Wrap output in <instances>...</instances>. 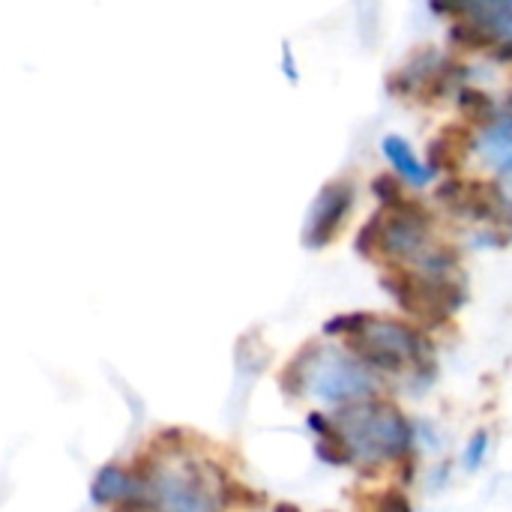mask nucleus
<instances>
[{
    "instance_id": "ddd939ff",
    "label": "nucleus",
    "mask_w": 512,
    "mask_h": 512,
    "mask_svg": "<svg viewBox=\"0 0 512 512\" xmlns=\"http://www.w3.org/2000/svg\"><path fill=\"white\" fill-rule=\"evenodd\" d=\"M372 512H414L408 495L402 489H384L378 498H375V507Z\"/></svg>"
},
{
    "instance_id": "7ed1b4c3",
    "label": "nucleus",
    "mask_w": 512,
    "mask_h": 512,
    "mask_svg": "<svg viewBox=\"0 0 512 512\" xmlns=\"http://www.w3.org/2000/svg\"><path fill=\"white\" fill-rule=\"evenodd\" d=\"M324 336L345 339V345L378 375L390 378H432L435 354L420 324L372 312H345L324 324Z\"/></svg>"
},
{
    "instance_id": "20e7f679",
    "label": "nucleus",
    "mask_w": 512,
    "mask_h": 512,
    "mask_svg": "<svg viewBox=\"0 0 512 512\" xmlns=\"http://www.w3.org/2000/svg\"><path fill=\"white\" fill-rule=\"evenodd\" d=\"M330 417L336 423L348 468L375 471L384 465H399L402 459L414 456V423L384 393L336 408Z\"/></svg>"
},
{
    "instance_id": "4468645a",
    "label": "nucleus",
    "mask_w": 512,
    "mask_h": 512,
    "mask_svg": "<svg viewBox=\"0 0 512 512\" xmlns=\"http://www.w3.org/2000/svg\"><path fill=\"white\" fill-rule=\"evenodd\" d=\"M273 512H300L294 504H276V510Z\"/></svg>"
},
{
    "instance_id": "0eeeda50",
    "label": "nucleus",
    "mask_w": 512,
    "mask_h": 512,
    "mask_svg": "<svg viewBox=\"0 0 512 512\" xmlns=\"http://www.w3.org/2000/svg\"><path fill=\"white\" fill-rule=\"evenodd\" d=\"M474 153L495 171V189L512 216V114H498L474 138Z\"/></svg>"
},
{
    "instance_id": "f03ea898",
    "label": "nucleus",
    "mask_w": 512,
    "mask_h": 512,
    "mask_svg": "<svg viewBox=\"0 0 512 512\" xmlns=\"http://www.w3.org/2000/svg\"><path fill=\"white\" fill-rule=\"evenodd\" d=\"M144 477V510L225 512L231 483L213 462L192 453V444H153L138 462Z\"/></svg>"
},
{
    "instance_id": "423d86ee",
    "label": "nucleus",
    "mask_w": 512,
    "mask_h": 512,
    "mask_svg": "<svg viewBox=\"0 0 512 512\" xmlns=\"http://www.w3.org/2000/svg\"><path fill=\"white\" fill-rule=\"evenodd\" d=\"M381 285L405 315L426 327L444 324L465 303V285L459 282V276H426L417 270L390 267L381 276Z\"/></svg>"
},
{
    "instance_id": "f257e3e1",
    "label": "nucleus",
    "mask_w": 512,
    "mask_h": 512,
    "mask_svg": "<svg viewBox=\"0 0 512 512\" xmlns=\"http://www.w3.org/2000/svg\"><path fill=\"white\" fill-rule=\"evenodd\" d=\"M357 252L387 267H405L426 276H459V255L435 237V216L417 201L402 195L381 204L357 234Z\"/></svg>"
},
{
    "instance_id": "f8f14e48",
    "label": "nucleus",
    "mask_w": 512,
    "mask_h": 512,
    "mask_svg": "<svg viewBox=\"0 0 512 512\" xmlns=\"http://www.w3.org/2000/svg\"><path fill=\"white\" fill-rule=\"evenodd\" d=\"M489 450H492V435H489L486 429H477V432L468 438L465 450H462V465H465V471H471V474L480 471V468L486 465Z\"/></svg>"
},
{
    "instance_id": "6e6552de",
    "label": "nucleus",
    "mask_w": 512,
    "mask_h": 512,
    "mask_svg": "<svg viewBox=\"0 0 512 512\" xmlns=\"http://www.w3.org/2000/svg\"><path fill=\"white\" fill-rule=\"evenodd\" d=\"M90 501L105 510L144 507V477L138 465L108 462L90 480Z\"/></svg>"
},
{
    "instance_id": "9d476101",
    "label": "nucleus",
    "mask_w": 512,
    "mask_h": 512,
    "mask_svg": "<svg viewBox=\"0 0 512 512\" xmlns=\"http://www.w3.org/2000/svg\"><path fill=\"white\" fill-rule=\"evenodd\" d=\"M381 153H384V162L390 165V171L411 189H426L432 186L435 180V171L429 168L426 159H420V153L414 150V144L405 138V135H384L381 138Z\"/></svg>"
},
{
    "instance_id": "1a4fd4ad",
    "label": "nucleus",
    "mask_w": 512,
    "mask_h": 512,
    "mask_svg": "<svg viewBox=\"0 0 512 512\" xmlns=\"http://www.w3.org/2000/svg\"><path fill=\"white\" fill-rule=\"evenodd\" d=\"M354 204V186L351 183H330L321 189L312 213H309V225H306V246H327L345 225L348 213Z\"/></svg>"
},
{
    "instance_id": "39448f33",
    "label": "nucleus",
    "mask_w": 512,
    "mask_h": 512,
    "mask_svg": "<svg viewBox=\"0 0 512 512\" xmlns=\"http://www.w3.org/2000/svg\"><path fill=\"white\" fill-rule=\"evenodd\" d=\"M282 387L297 399H312L330 411L381 393V375L348 345H306L282 375Z\"/></svg>"
},
{
    "instance_id": "9b49d317",
    "label": "nucleus",
    "mask_w": 512,
    "mask_h": 512,
    "mask_svg": "<svg viewBox=\"0 0 512 512\" xmlns=\"http://www.w3.org/2000/svg\"><path fill=\"white\" fill-rule=\"evenodd\" d=\"M459 105H462V114H465L471 123H477V126H486V123H492V120L498 117L492 96L483 93V90H474V87L459 90Z\"/></svg>"
}]
</instances>
